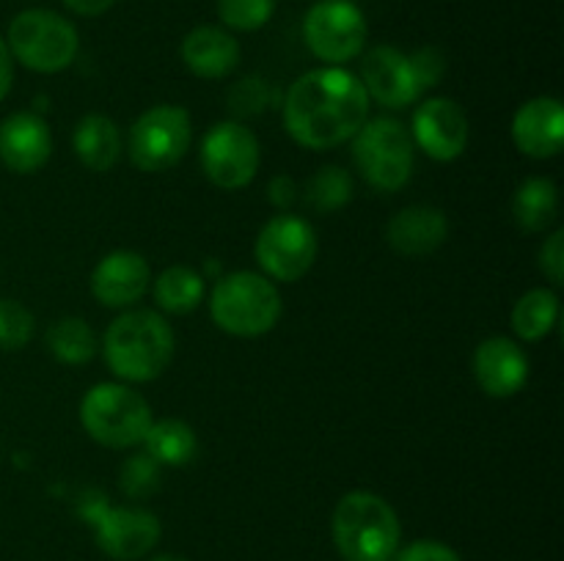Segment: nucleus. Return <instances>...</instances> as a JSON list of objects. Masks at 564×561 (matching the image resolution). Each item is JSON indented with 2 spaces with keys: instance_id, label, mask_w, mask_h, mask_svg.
<instances>
[{
  "instance_id": "32",
  "label": "nucleus",
  "mask_w": 564,
  "mask_h": 561,
  "mask_svg": "<svg viewBox=\"0 0 564 561\" xmlns=\"http://www.w3.org/2000/svg\"><path fill=\"white\" fill-rule=\"evenodd\" d=\"M411 61H413V69H416V77H419V82H422L424 91L433 86H438L441 77H444V72H446V55L441 53L438 47L416 50V53L411 55Z\"/></svg>"
},
{
  "instance_id": "22",
  "label": "nucleus",
  "mask_w": 564,
  "mask_h": 561,
  "mask_svg": "<svg viewBox=\"0 0 564 561\" xmlns=\"http://www.w3.org/2000/svg\"><path fill=\"white\" fill-rule=\"evenodd\" d=\"M556 215H560V190L545 176H532L516 190L512 218H516L518 229L538 234L554 223Z\"/></svg>"
},
{
  "instance_id": "8",
  "label": "nucleus",
  "mask_w": 564,
  "mask_h": 561,
  "mask_svg": "<svg viewBox=\"0 0 564 561\" xmlns=\"http://www.w3.org/2000/svg\"><path fill=\"white\" fill-rule=\"evenodd\" d=\"M80 515L94 528L99 550L116 561H135L152 553L163 534L154 512L141 506H110L108 498L97 493L83 501Z\"/></svg>"
},
{
  "instance_id": "5",
  "label": "nucleus",
  "mask_w": 564,
  "mask_h": 561,
  "mask_svg": "<svg viewBox=\"0 0 564 561\" xmlns=\"http://www.w3.org/2000/svg\"><path fill=\"white\" fill-rule=\"evenodd\" d=\"M152 421L149 402L124 383L94 385L80 402L83 429L108 449H132L143 443Z\"/></svg>"
},
{
  "instance_id": "31",
  "label": "nucleus",
  "mask_w": 564,
  "mask_h": 561,
  "mask_svg": "<svg viewBox=\"0 0 564 561\" xmlns=\"http://www.w3.org/2000/svg\"><path fill=\"white\" fill-rule=\"evenodd\" d=\"M268 82L259 80V77H246V80L237 82L235 88H231L229 94V102H231V110H237V113H259V110L268 105Z\"/></svg>"
},
{
  "instance_id": "7",
  "label": "nucleus",
  "mask_w": 564,
  "mask_h": 561,
  "mask_svg": "<svg viewBox=\"0 0 564 561\" xmlns=\"http://www.w3.org/2000/svg\"><path fill=\"white\" fill-rule=\"evenodd\" d=\"M413 138L397 119H372L352 135V160L375 190L394 193L413 176Z\"/></svg>"
},
{
  "instance_id": "28",
  "label": "nucleus",
  "mask_w": 564,
  "mask_h": 561,
  "mask_svg": "<svg viewBox=\"0 0 564 561\" xmlns=\"http://www.w3.org/2000/svg\"><path fill=\"white\" fill-rule=\"evenodd\" d=\"M275 0H218V16L226 28L240 33L259 31L270 22Z\"/></svg>"
},
{
  "instance_id": "6",
  "label": "nucleus",
  "mask_w": 564,
  "mask_h": 561,
  "mask_svg": "<svg viewBox=\"0 0 564 561\" xmlns=\"http://www.w3.org/2000/svg\"><path fill=\"white\" fill-rule=\"evenodd\" d=\"M6 47L25 69L55 75L77 58L80 36L66 16L50 9H25L11 20Z\"/></svg>"
},
{
  "instance_id": "16",
  "label": "nucleus",
  "mask_w": 564,
  "mask_h": 561,
  "mask_svg": "<svg viewBox=\"0 0 564 561\" xmlns=\"http://www.w3.org/2000/svg\"><path fill=\"white\" fill-rule=\"evenodd\" d=\"M152 284L149 262L138 251H113L94 267L91 292L102 306L130 308Z\"/></svg>"
},
{
  "instance_id": "34",
  "label": "nucleus",
  "mask_w": 564,
  "mask_h": 561,
  "mask_svg": "<svg viewBox=\"0 0 564 561\" xmlns=\"http://www.w3.org/2000/svg\"><path fill=\"white\" fill-rule=\"evenodd\" d=\"M540 270L554 286L564 284V231H554L540 251Z\"/></svg>"
},
{
  "instance_id": "18",
  "label": "nucleus",
  "mask_w": 564,
  "mask_h": 561,
  "mask_svg": "<svg viewBox=\"0 0 564 561\" xmlns=\"http://www.w3.org/2000/svg\"><path fill=\"white\" fill-rule=\"evenodd\" d=\"M53 152V135L42 116L11 113L0 121V163L14 174H36Z\"/></svg>"
},
{
  "instance_id": "4",
  "label": "nucleus",
  "mask_w": 564,
  "mask_h": 561,
  "mask_svg": "<svg viewBox=\"0 0 564 561\" xmlns=\"http://www.w3.org/2000/svg\"><path fill=\"white\" fill-rule=\"evenodd\" d=\"M281 295L270 278L251 270L224 275L213 286L209 314L224 333L237 339H257L270 333L281 319Z\"/></svg>"
},
{
  "instance_id": "9",
  "label": "nucleus",
  "mask_w": 564,
  "mask_h": 561,
  "mask_svg": "<svg viewBox=\"0 0 564 561\" xmlns=\"http://www.w3.org/2000/svg\"><path fill=\"white\" fill-rule=\"evenodd\" d=\"M191 113L180 105H154L130 127V160L147 174H160L180 163L191 148Z\"/></svg>"
},
{
  "instance_id": "37",
  "label": "nucleus",
  "mask_w": 564,
  "mask_h": 561,
  "mask_svg": "<svg viewBox=\"0 0 564 561\" xmlns=\"http://www.w3.org/2000/svg\"><path fill=\"white\" fill-rule=\"evenodd\" d=\"M295 182L290 176H279V179L270 182V201L279 204V207H286V204L295 201Z\"/></svg>"
},
{
  "instance_id": "38",
  "label": "nucleus",
  "mask_w": 564,
  "mask_h": 561,
  "mask_svg": "<svg viewBox=\"0 0 564 561\" xmlns=\"http://www.w3.org/2000/svg\"><path fill=\"white\" fill-rule=\"evenodd\" d=\"M149 561H187V559H182V556H154V559H149Z\"/></svg>"
},
{
  "instance_id": "12",
  "label": "nucleus",
  "mask_w": 564,
  "mask_h": 561,
  "mask_svg": "<svg viewBox=\"0 0 564 561\" xmlns=\"http://www.w3.org/2000/svg\"><path fill=\"white\" fill-rule=\"evenodd\" d=\"M262 163L259 138L240 121H220L202 141L204 176L220 190H242Z\"/></svg>"
},
{
  "instance_id": "30",
  "label": "nucleus",
  "mask_w": 564,
  "mask_h": 561,
  "mask_svg": "<svg viewBox=\"0 0 564 561\" xmlns=\"http://www.w3.org/2000/svg\"><path fill=\"white\" fill-rule=\"evenodd\" d=\"M36 319L22 302L0 300V350H22L33 339Z\"/></svg>"
},
{
  "instance_id": "21",
  "label": "nucleus",
  "mask_w": 564,
  "mask_h": 561,
  "mask_svg": "<svg viewBox=\"0 0 564 561\" xmlns=\"http://www.w3.org/2000/svg\"><path fill=\"white\" fill-rule=\"evenodd\" d=\"M72 146H75L77 160L86 165L88 170H105L113 168L121 157V132L113 119L102 113H88L77 121L75 135H72Z\"/></svg>"
},
{
  "instance_id": "35",
  "label": "nucleus",
  "mask_w": 564,
  "mask_h": 561,
  "mask_svg": "<svg viewBox=\"0 0 564 561\" xmlns=\"http://www.w3.org/2000/svg\"><path fill=\"white\" fill-rule=\"evenodd\" d=\"M11 82H14V58H11L9 47H6V38L0 36V102L11 91Z\"/></svg>"
},
{
  "instance_id": "33",
  "label": "nucleus",
  "mask_w": 564,
  "mask_h": 561,
  "mask_svg": "<svg viewBox=\"0 0 564 561\" xmlns=\"http://www.w3.org/2000/svg\"><path fill=\"white\" fill-rule=\"evenodd\" d=\"M391 561H463V559L449 548V544L435 542V539H416V542L397 550Z\"/></svg>"
},
{
  "instance_id": "23",
  "label": "nucleus",
  "mask_w": 564,
  "mask_h": 561,
  "mask_svg": "<svg viewBox=\"0 0 564 561\" xmlns=\"http://www.w3.org/2000/svg\"><path fill=\"white\" fill-rule=\"evenodd\" d=\"M147 454L160 465L180 468L196 460L198 454V438L193 432L191 424L180 421V418H163V421H152L147 438Z\"/></svg>"
},
{
  "instance_id": "13",
  "label": "nucleus",
  "mask_w": 564,
  "mask_h": 561,
  "mask_svg": "<svg viewBox=\"0 0 564 561\" xmlns=\"http://www.w3.org/2000/svg\"><path fill=\"white\" fill-rule=\"evenodd\" d=\"M411 138L413 146L422 148L427 157L438 160V163H452L468 146V119L455 99H424L413 110Z\"/></svg>"
},
{
  "instance_id": "26",
  "label": "nucleus",
  "mask_w": 564,
  "mask_h": 561,
  "mask_svg": "<svg viewBox=\"0 0 564 561\" xmlns=\"http://www.w3.org/2000/svg\"><path fill=\"white\" fill-rule=\"evenodd\" d=\"M97 333L91 324L80 317H66L50 324L47 330V350L55 361L66 366H80L97 355Z\"/></svg>"
},
{
  "instance_id": "19",
  "label": "nucleus",
  "mask_w": 564,
  "mask_h": 561,
  "mask_svg": "<svg viewBox=\"0 0 564 561\" xmlns=\"http://www.w3.org/2000/svg\"><path fill=\"white\" fill-rule=\"evenodd\" d=\"M449 237V220L438 207L413 204L400 209L386 226V240L400 256L424 258L438 251Z\"/></svg>"
},
{
  "instance_id": "14",
  "label": "nucleus",
  "mask_w": 564,
  "mask_h": 561,
  "mask_svg": "<svg viewBox=\"0 0 564 561\" xmlns=\"http://www.w3.org/2000/svg\"><path fill=\"white\" fill-rule=\"evenodd\" d=\"M361 82L369 99L391 110L408 108L424 94L411 55L397 47H386V44L367 53L361 64Z\"/></svg>"
},
{
  "instance_id": "24",
  "label": "nucleus",
  "mask_w": 564,
  "mask_h": 561,
  "mask_svg": "<svg viewBox=\"0 0 564 561\" xmlns=\"http://www.w3.org/2000/svg\"><path fill=\"white\" fill-rule=\"evenodd\" d=\"M512 330L523 341H540L560 322V295L554 289H532L512 308Z\"/></svg>"
},
{
  "instance_id": "3",
  "label": "nucleus",
  "mask_w": 564,
  "mask_h": 561,
  "mask_svg": "<svg viewBox=\"0 0 564 561\" xmlns=\"http://www.w3.org/2000/svg\"><path fill=\"white\" fill-rule=\"evenodd\" d=\"M394 506L369 490L347 493L334 509V542L345 561H391L400 550Z\"/></svg>"
},
{
  "instance_id": "2",
  "label": "nucleus",
  "mask_w": 564,
  "mask_h": 561,
  "mask_svg": "<svg viewBox=\"0 0 564 561\" xmlns=\"http://www.w3.org/2000/svg\"><path fill=\"white\" fill-rule=\"evenodd\" d=\"M174 346V330L158 311L132 308L108 324L102 355L110 372L124 383H149L171 366Z\"/></svg>"
},
{
  "instance_id": "11",
  "label": "nucleus",
  "mask_w": 564,
  "mask_h": 561,
  "mask_svg": "<svg viewBox=\"0 0 564 561\" xmlns=\"http://www.w3.org/2000/svg\"><path fill=\"white\" fill-rule=\"evenodd\" d=\"M303 38L319 61L341 66L367 44V16L352 0H319L303 20Z\"/></svg>"
},
{
  "instance_id": "36",
  "label": "nucleus",
  "mask_w": 564,
  "mask_h": 561,
  "mask_svg": "<svg viewBox=\"0 0 564 561\" xmlns=\"http://www.w3.org/2000/svg\"><path fill=\"white\" fill-rule=\"evenodd\" d=\"M116 0H64L66 9L77 16H99L113 6Z\"/></svg>"
},
{
  "instance_id": "25",
  "label": "nucleus",
  "mask_w": 564,
  "mask_h": 561,
  "mask_svg": "<svg viewBox=\"0 0 564 561\" xmlns=\"http://www.w3.org/2000/svg\"><path fill=\"white\" fill-rule=\"evenodd\" d=\"M204 295H207V286H204L202 273L185 267V264H174V267L163 270L154 280V300L169 314L196 311Z\"/></svg>"
},
{
  "instance_id": "1",
  "label": "nucleus",
  "mask_w": 564,
  "mask_h": 561,
  "mask_svg": "<svg viewBox=\"0 0 564 561\" xmlns=\"http://www.w3.org/2000/svg\"><path fill=\"white\" fill-rule=\"evenodd\" d=\"M369 119V94L352 72L323 66L297 77L284 97V124L292 141L323 152L352 141Z\"/></svg>"
},
{
  "instance_id": "15",
  "label": "nucleus",
  "mask_w": 564,
  "mask_h": 561,
  "mask_svg": "<svg viewBox=\"0 0 564 561\" xmlns=\"http://www.w3.org/2000/svg\"><path fill=\"white\" fill-rule=\"evenodd\" d=\"M474 377L494 399L516 396L529 380V358L521 344L507 336H490L474 352Z\"/></svg>"
},
{
  "instance_id": "10",
  "label": "nucleus",
  "mask_w": 564,
  "mask_h": 561,
  "mask_svg": "<svg viewBox=\"0 0 564 561\" xmlns=\"http://www.w3.org/2000/svg\"><path fill=\"white\" fill-rule=\"evenodd\" d=\"M319 240L314 226L297 215H275L262 226L257 237V262L262 267L264 278L281 280V284H295L312 270L317 258Z\"/></svg>"
},
{
  "instance_id": "17",
  "label": "nucleus",
  "mask_w": 564,
  "mask_h": 561,
  "mask_svg": "<svg viewBox=\"0 0 564 561\" xmlns=\"http://www.w3.org/2000/svg\"><path fill=\"white\" fill-rule=\"evenodd\" d=\"M518 152L534 160L556 157L564 146V108L556 97H534L512 119Z\"/></svg>"
},
{
  "instance_id": "29",
  "label": "nucleus",
  "mask_w": 564,
  "mask_h": 561,
  "mask_svg": "<svg viewBox=\"0 0 564 561\" xmlns=\"http://www.w3.org/2000/svg\"><path fill=\"white\" fill-rule=\"evenodd\" d=\"M160 462H154L152 457L143 451V454L127 457L124 465L119 471V487L127 498L141 501L149 498L154 490L160 487Z\"/></svg>"
},
{
  "instance_id": "20",
  "label": "nucleus",
  "mask_w": 564,
  "mask_h": 561,
  "mask_svg": "<svg viewBox=\"0 0 564 561\" xmlns=\"http://www.w3.org/2000/svg\"><path fill=\"white\" fill-rule=\"evenodd\" d=\"M182 61L204 80H220L240 64V44L226 28L198 25L182 38Z\"/></svg>"
},
{
  "instance_id": "27",
  "label": "nucleus",
  "mask_w": 564,
  "mask_h": 561,
  "mask_svg": "<svg viewBox=\"0 0 564 561\" xmlns=\"http://www.w3.org/2000/svg\"><path fill=\"white\" fill-rule=\"evenodd\" d=\"M303 198H306V204L314 212H336L345 204H350L352 176L345 168H339V165H325L306 182Z\"/></svg>"
}]
</instances>
